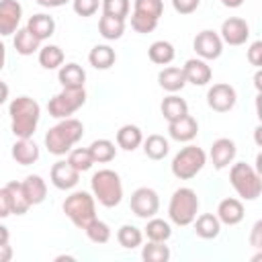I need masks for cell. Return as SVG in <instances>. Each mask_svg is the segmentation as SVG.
<instances>
[{
	"mask_svg": "<svg viewBox=\"0 0 262 262\" xmlns=\"http://www.w3.org/2000/svg\"><path fill=\"white\" fill-rule=\"evenodd\" d=\"M8 115H10V131L14 133L16 139H25V137H33V133L37 131L41 119V106L31 96H16L8 104Z\"/></svg>",
	"mask_w": 262,
	"mask_h": 262,
	"instance_id": "1",
	"label": "cell"
},
{
	"mask_svg": "<svg viewBox=\"0 0 262 262\" xmlns=\"http://www.w3.org/2000/svg\"><path fill=\"white\" fill-rule=\"evenodd\" d=\"M82 135H84L82 121L74 117L59 119V123L49 127V131L45 133V147L53 156H66L82 139Z\"/></svg>",
	"mask_w": 262,
	"mask_h": 262,
	"instance_id": "2",
	"label": "cell"
},
{
	"mask_svg": "<svg viewBox=\"0 0 262 262\" xmlns=\"http://www.w3.org/2000/svg\"><path fill=\"white\" fill-rule=\"evenodd\" d=\"M90 188L92 196L106 209H113L123 201V182L115 170L102 168L94 172L90 178Z\"/></svg>",
	"mask_w": 262,
	"mask_h": 262,
	"instance_id": "3",
	"label": "cell"
},
{
	"mask_svg": "<svg viewBox=\"0 0 262 262\" xmlns=\"http://www.w3.org/2000/svg\"><path fill=\"white\" fill-rule=\"evenodd\" d=\"M199 213V196L192 188L188 186H180L172 192L170 203H168V217L174 225L178 227H186L194 221Z\"/></svg>",
	"mask_w": 262,
	"mask_h": 262,
	"instance_id": "4",
	"label": "cell"
},
{
	"mask_svg": "<svg viewBox=\"0 0 262 262\" xmlns=\"http://www.w3.org/2000/svg\"><path fill=\"white\" fill-rule=\"evenodd\" d=\"M61 209L78 229H86L96 219V199L86 190H74L66 196Z\"/></svg>",
	"mask_w": 262,
	"mask_h": 262,
	"instance_id": "5",
	"label": "cell"
},
{
	"mask_svg": "<svg viewBox=\"0 0 262 262\" xmlns=\"http://www.w3.org/2000/svg\"><path fill=\"white\" fill-rule=\"evenodd\" d=\"M229 182L239 199L244 201H256L262 192V176L256 172L254 166L246 162H235L229 170Z\"/></svg>",
	"mask_w": 262,
	"mask_h": 262,
	"instance_id": "6",
	"label": "cell"
},
{
	"mask_svg": "<svg viewBox=\"0 0 262 262\" xmlns=\"http://www.w3.org/2000/svg\"><path fill=\"white\" fill-rule=\"evenodd\" d=\"M205 164H207V154L196 145H186L172 158L170 168L178 180H190L205 168Z\"/></svg>",
	"mask_w": 262,
	"mask_h": 262,
	"instance_id": "7",
	"label": "cell"
},
{
	"mask_svg": "<svg viewBox=\"0 0 262 262\" xmlns=\"http://www.w3.org/2000/svg\"><path fill=\"white\" fill-rule=\"evenodd\" d=\"M86 102L84 88H61L53 98L47 102V111L53 119H68L76 111H80Z\"/></svg>",
	"mask_w": 262,
	"mask_h": 262,
	"instance_id": "8",
	"label": "cell"
},
{
	"mask_svg": "<svg viewBox=\"0 0 262 262\" xmlns=\"http://www.w3.org/2000/svg\"><path fill=\"white\" fill-rule=\"evenodd\" d=\"M129 207L139 219H149L160 211V196H158V192L154 188L139 186V188H135L131 192Z\"/></svg>",
	"mask_w": 262,
	"mask_h": 262,
	"instance_id": "9",
	"label": "cell"
},
{
	"mask_svg": "<svg viewBox=\"0 0 262 262\" xmlns=\"http://www.w3.org/2000/svg\"><path fill=\"white\" fill-rule=\"evenodd\" d=\"M192 49L196 51V55L201 59L211 61V59H217L223 53V41H221L219 33H215L211 29H205V31L196 33V37L192 41Z\"/></svg>",
	"mask_w": 262,
	"mask_h": 262,
	"instance_id": "10",
	"label": "cell"
},
{
	"mask_svg": "<svg viewBox=\"0 0 262 262\" xmlns=\"http://www.w3.org/2000/svg\"><path fill=\"white\" fill-rule=\"evenodd\" d=\"M235 102H237V92L233 86H229L225 82L213 84L207 90V104L215 113H227L235 106Z\"/></svg>",
	"mask_w": 262,
	"mask_h": 262,
	"instance_id": "11",
	"label": "cell"
},
{
	"mask_svg": "<svg viewBox=\"0 0 262 262\" xmlns=\"http://www.w3.org/2000/svg\"><path fill=\"white\" fill-rule=\"evenodd\" d=\"M219 37L227 45H233V47L244 45L250 39V25L239 16H229V18H225L221 23Z\"/></svg>",
	"mask_w": 262,
	"mask_h": 262,
	"instance_id": "12",
	"label": "cell"
},
{
	"mask_svg": "<svg viewBox=\"0 0 262 262\" xmlns=\"http://www.w3.org/2000/svg\"><path fill=\"white\" fill-rule=\"evenodd\" d=\"M23 18V4L18 0H0V37L14 35Z\"/></svg>",
	"mask_w": 262,
	"mask_h": 262,
	"instance_id": "13",
	"label": "cell"
},
{
	"mask_svg": "<svg viewBox=\"0 0 262 262\" xmlns=\"http://www.w3.org/2000/svg\"><path fill=\"white\" fill-rule=\"evenodd\" d=\"M49 178H51V184L55 188H59V190H72L80 182V172L68 160H59V162H55L51 166Z\"/></svg>",
	"mask_w": 262,
	"mask_h": 262,
	"instance_id": "14",
	"label": "cell"
},
{
	"mask_svg": "<svg viewBox=\"0 0 262 262\" xmlns=\"http://www.w3.org/2000/svg\"><path fill=\"white\" fill-rule=\"evenodd\" d=\"M235 154H237L235 141L229 139V137H219V139H215L213 145H211V151H209L215 170H223V168H227V166L235 160Z\"/></svg>",
	"mask_w": 262,
	"mask_h": 262,
	"instance_id": "15",
	"label": "cell"
},
{
	"mask_svg": "<svg viewBox=\"0 0 262 262\" xmlns=\"http://www.w3.org/2000/svg\"><path fill=\"white\" fill-rule=\"evenodd\" d=\"M182 72H184L186 84H194V86H207L211 82V78H213L211 66L201 57L186 59L184 66H182Z\"/></svg>",
	"mask_w": 262,
	"mask_h": 262,
	"instance_id": "16",
	"label": "cell"
},
{
	"mask_svg": "<svg viewBox=\"0 0 262 262\" xmlns=\"http://www.w3.org/2000/svg\"><path fill=\"white\" fill-rule=\"evenodd\" d=\"M168 133L174 141H180V143H188L196 137L199 133V123L192 115H184L172 123H168Z\"/></svg>",
	"mask_w": 262,
	"mask_h": 262,
	"instance_id": "17",
	"label": "cell"
},
{
	"mask_svg": "<svg viewBox=\"0 0 262 262\" xmlns=\"http://www.w3.org/2000/svg\"><path fill=\"white\" fill-rule=\"evenodd\" d=\"M246 211H244V203L235 196H227L219 203L217 207V219L225 225H237L244 219Z\"/></svg>",
	"mask_w": 262,
	"mask_h": 262,
	"instance_id": "18",
	"label": "cell"
},
{
	"mask_svg": "<svg viewBox=\"0 0 262 262\" xmlns=\"http://www.w3.org/2000/svg\"><path fill=\"white\" fill-rule=\"evenodd\" d=\"M12 160L20 166H31L39 160V145L31 139V137H25V139H16L12 143Z\"/></svg>",
	"mask_w": 262,
	"mask_h": 262,
	"instance_id": "19",
	"label": "cell"
},
{
	"mask_svg": "<svg viewBox=\"0 0 262 262\" xmlns=\"http://www.w3.org/2000/svg\"><path fill=\"white\" fill-rule=\"evenodd\" d=\"M158 84H160V88H164L166 92L176 94L178 90H182V88L186 86V78H184L182 68H176V66L164 68V70L158 74Z\"/></svg>",
	"mask_w": 262,
	"mask_h": 262,
	"instance_id": "20",
	"label": "cell"
},
{
	"mask_svg": "<svg viewBox=\"0 0 262 262\" xmlns=\"http://www.w3.org/2000/svg\"><path fill=\"white\" fill-rule=\"evenodd\" d=\"M57 80L61 84V88H84V82H86V72L82 66L70 61L66 66L59 68L57 72Z\"/></svg>",
	"mask_w": 262,
	"mask_h": 262,
	"instance_id": "21",
	"label": "cell"
},
{
	"mask_svg": "<svg viewBox=\"0 0 262 262\" xmlns=\"http://www.w3.org/2000/svg\"><path fill=\"white\" fill-rule=\"evenodd\" d=\"M27 29L43 43L45 39H49L55 33V20H53V16H49L45 12H39V14H33L27 20Z\"/></svg>",
	"mask_w": 262,
	"mask_h": 262,
	"instance_id": "22",
	"label": "cell"
},
{
	"mask_svg": "<svg viewBox=\"0 0 262 262\" xmlns=\"http://www.w3.org/2000/svg\"><path fill=\"white\" fill-rule=\"evenodd\" d=\"M192 225H194V233L203 239H215L221 233V221L213 213H203L194 217Z\"/></svg>",
	"mask_w": 262,
	"mask_h": 262,
	"instance_id": "23",
	"label": "cell"
},
{
	"mask_svg": "<svg viewBox=\"0 0 262 262\" xmlns=\"http://www.w3.org/2000/svg\"><path fill=\"white\" fill-rule=\"evenodd\" d=\"M4 190H6V194H8L12 215H25V213L31 209V203H29L25 190H23V182L12 180V182H8V184L4 186Z\"/></svg>",
	"mask_w": 262,
	"mask_h": 262,
	"instance_id": "24",
	"label": "cell"
},
{
	"mask_svg": "<svg viewBox=\"0 0 262 262\" xmlns=\"http://www.w3.org/2000/svg\"><path fill=\"white\" fill-rule=\"evenodd\" d=\"M88 61L94 70H111L117 61V53L111 45H94L88 53Z\"/></svg>",
	"mask_w": 262,
	"mask_h": 262,
	"instance_id": "25",
	"label": "cell"
},
{
	"mask_svg": "<svg viewBox=\"0 0 262 262\" xmlns=\"http://www.w3.org/2000/svg\"><path fill=\"white\" fill-rule=\"evenodd\" d=\"M141 141H143V133L137 125L127 123L117 131V145L125 151H135L141 145Z\"/></svg>",
	"mask_w": 262,
	"mask_h": 262,
	"instance_id": "26",
	"label": "cell"
},
{
	"mask_svg": "<svg viewBox=\"0 0 262 262\" xmlns=\"http://www.w3.org/2000/svg\"><path fill=\"white\" fill-rule=\"evenodd\" d=\"M23 190H25V194H27L31 207H33V205H41V203L45 201V196H47V184H45V180H43L39 174L27 176V178L23 180Z\"/></svg>",
	"mask_w": 262,
	"mask_h": 262,
	"instance_id": "27",
	"label": "cell"
},
{
	"mask_svg": "<svg viewBox=\"0 0 262 262\" xmlns=\"http://www.w3.org/2000/svg\"><path fill=\"white\" fill-rule=\"evenodd\" d=\"M12 43H14V49H16L18 55H33V53H37L41 49V41L27 27L16 29Z\"/></svg>",
	"mask_w": 262,
	"mask_h": 262,
	"instance_id": "28",
	"label": "cell"
},
{
	"mask_svg": "<svg viewBox=\"0 0 262 262\" xmlns=\"http://www.w3.org/2000/svg\"><path fill=\"white\" fill-rule=\"evenodd\" d=\"M160 111H162L164 119H166L168 123H172V121H176V119L188 115V102H186L184 98H180L178 94H170V96H166V98L162 100Z\"/></svg>",
	"mask_w": 262,
	"mask_h": 262,
	"instance_id": "29",
	"label": "cell"
},
{
	"mask_svg": "<svg viewBox=\"0 0 262 262\" xmlns=\"http://www.w3.org/2000/svg\"><path fill=\"white\" fill-rule=\"evenodd\" d=\"M141 145H143V154L149 158V160H164L166 156H168V151H170V143H168V139L164 137V135H158V133H154V135H147L143 141H141Z\"/></svg>",
	"mask_w": 262,
	"mask_h": 262,
	"instance_id": "30",
	"label": "cell"
},
{
	"mask_svg": "<svg viewBox=\"0 0 262 262\" xmlns=\"http://www.w3.org/2000/svg\"><path fill=\"white\" fill-rule=\"evenodd\" d=\"M147 55H149V59H151L156 66H168V63H172L176 51H174V45H172L170 41L160 39V41H154V43L149 45Z\"/></svg>",
	"mask_w": 262,
	"mask_h": 262,
	"instance_id": "31",
	"label": "cell"
},
{
	"mask_svg": "<svg viewBox=\"0 0 262 262\" xmlns=\"http://www.w3.org/2000/svg\"><path fill=\"white\" fill-rule=\"evenodd\" d=\"M37 53H39V63L45 70H59L63 66L66 55L59 45H43Z\"/></svg>",
	"mask_w": 262,
	"mask_h": 262,
	"instance_id": "32",
	"label": "cell"
},
{
	"mask_svg": "<svg viewBox=\"0 0 262 262\" xmlns=\"http://www.w3.org/2000/svg\"><path fill=\"white\" fill-rule=\"evenodd\" d=\"M143 233H145V237L149 242H168L170 235H172V227H170L168 221H164V219L154 215V217L147 219V225H145Z\"/></svg>",
	"mask_w": 262,
	"mask_h": 262,
	"instance_id": "33",
	"label": "cell"
},
{
	"mask_svg": "<svg viewBox=\"0 0 262 262\" xmlns=\"http://www.w3.org/2000/svg\"><path fill=\"white\" fill-rule=\"evenodd\" d=\"M98 33H100L106 41L121 39L123 33H125V20H123V18H115V16L102 14L100 20H98Z\"/></svg>",
	"mask_w": 262,
	"mask_h": 262,
	"instance_id": "34",
	"label": "cell"
},
{
	"mask_svg": "<svg viewBox=\"0 0 262 262\" xmlns=\"http://www.w3.org/2000/svg\"><path fill=\"white\" fill-rule=\"evenodd\" d=\"M117 242H119V246L125 248V250H135V248H139L141 242H143V231H141L139 227H135V225L125 223V225H121L119 231H117Z\"/></svg>",
	"mask_w": 262,
	"mask_h": 262,
	"instance_id": "35",
	"label": "cell"
},
{
	"mask_svg": "<svg viewBox=\"0 0 262 262\" xmlns=\"http://www.w3.org/2000/svg\"><path fill=\"white\" fill-rule=\"evenodd\" d=\"M88 149L94 158V164H106V162L115 160V156H117V147L111 139H94Z\"/></svg>",
	"mask_w": 262,
	"mask_h": 262,
	"instance_id": "36",
	"label": "cell"
},
{
	"mask_svg": "<svg viewBox=\"0 0 262 262\" xmlns=\"http://www.w3.org/2000/svg\"><path fill=\"white\" fill-rule=\"evenodd\" d=\"M141 258L145 262H166L170 260V248L166 242H147L141 248Z\"/></svg>",
	"mask_w": 262,
	"mask_h": 262,
	"instance_id": "37",
	"label": "cell"
},
{
	"mask_svg": "<svg viewBox=\"0 0 262 262\" xmlns=\"http://www.w3.org/2000/svg\"><path fill=\"white\" fill-rule=\"evenodd\" d=\"M68 162L82 174V172H88L92 166H94V158H92V154H90V149L88 147H72L70 151H68Z\"/></svg>",
	"mask_w": 262,
	"mask_h": 262,
	"instance_id": "38",
	"label": "cell"
},
{
	"mask_svg": "<svg viewBox=\"0 0 262 262\" xmlns=\"http://www.w3.org/2000/svg\"><path fill=\"white\" fill-rule=\"evenodd\" d=\"M133 12L160 20V16L164 14V2L162 0H135L133 2Z\"/></svg>",
	"mask_w": 262,
	"mask_h": 262,
	"instance_id": "39",
	"label": "cell"
},
{
	"mask_svg": "<svg viewBox=\"0 0 262 262\" xmlns=\"http://www.w3.org/2000/svg\"><path fill=\"white\" fill-rule=\"evenodd\" d=\"M86 235H88V239L92 242V244H106L108 239H111V227H108V223H104V221H100V219H94L86 229Z\"/></svg>",
	"mask_w": 262,
	"mask_h": 262,
	"instance_id": "40",
	"label": "cell"
},
{
	"mask_svg": "<svg viewBox=\"0 0 262 262\" xmlns=\"http://www.w3.org/2000/svg\"><path fill=\"white\" fill-rule=\"evenodd\" d=\"M100 6H102V14L123 18V20L129 16V10H131L129 0H100Z\"/></svg>",
	"mask_w": 262,
	"mask_h": 262,
	"instance_id": "41",
	"label": "cell"
},
{
	"mask_svg": "<svg viewBox=\"0 0 262 262\" xmlns=\"http://www.w3.org/2000/svg\"><path fill=\"white\" fill-rule=\"evenodd\" d=\"M156 27H158V20L156 18H149V16H143V14H137V12L131 14V29L135 33L147 35V33L156 31Z\"/></svg>",
	"mask_w": 262,
	"mask_h": 262,
	"instance_id": "42",
	"label": "cell"
},
{
	"mask_svg": "<svg viewBox=\"0 0 262 262\" xmlns=\"http://www.w3.org/2000/svg\"><path fill=\"white\" fill-rule=\"evenodd\" d=\"M100 0H72V8L78 16H94L98 12Z\"/></svg>",
	"mask_w": 262,
	"mask_h": 262,
	"instance_id": "43",
	"label": "cell"
},
{
	"mask_svg": "<svg viewBox=\"0 0 262 262\" xmlns=\"http://www.w3.org/2000/svg\"><path fill=\"white\" fill-rule=\"evenodd\" d=\"M201 0H172V6L178 14H190L199 8Z\"/></svg>",
	"mask_w": 262,
	"mask_h": 262,
	"instance_id": "44",
	"label": "cell"
},
{
	"mask_svg": "<svg viewBox=\"0 0 262 262\" xmlns=\"http://www.w3.org/2000/svg\"><path fill=\"white\" fill-rule=\"evenodd\" d=\"M248 61L254 66V68H260L262 66V41H254L248 49Z\"/></svg>",
	"mask_w": 262,
	"mask_h": 262,
	"instance_id": "45",
	"label": "cell"
},
{
	"mask_svg": "<svg viewBox=\"0 0 262 262\" xmlns=\"http://www.w3.org/2000/svg\"><path fill=\"white\" fill-rule=\"evenodd\" d=\"M8 215H12V211H10V201H8L6 190L0 188V219H6Z\"/></svg>",
	"mask_w": 262,
	"mask_h": 262,
	"instance_id": "46",
	"label": "cell"
},
{
	"mask_svg": "<svg viewBox=\"0 0 262 262\" xmlns=\"http://www.w3.org/2000/svg\"><path fill=\"white\" fill-rule=\"evenodd\" d=\"M262 221H256L254 227H252V235H250V244L254 248H262Z\"/></svg>",
	"mask_w": 262,
	"mask_h": 262,
	"instance_id": "47",
	"label": "cell"
},
{
	"mask_svg": "<svg viewBox=\"0 0 262 262\" xmlns=\"http://www.w3.org/2000/svg\"><path fill=\"white\" fill-rule=\"evenodd\" d=\"M39 6H43V8H59V6H63V4H68V2H72V0H35Z\"/></svg>",
	"mask_w": 262,
	"mask_h": 262,
	"instance_id": "48",
	"label": "cell"
},
{
	"mask_svg": "<svg viewBox=\"0 0 262 262\" xmlns=\"http://www.w3.org/2000/svg\"><path fill=\"white\" fill-rule=\"evenodd\" d=\"M12 258V248L10 244H0V262H8Z\"/></svg>",
	"mask_w": 262,
	"mask_h": 262,
	"instance_id": "49",
	"label": "cell"
},
{
	"mask_svg": "<svg viewBox=\"0 0 262 262\" xmlns=\"http://www.w3.org/2000/svg\"><path fill=\"white\" fill-rule=\"evenodd\" d=\"M8 94H10V88H8V84L0 80V106H2L4 102H6V98H8Z\"/></svg>",
	"mask_w": 262,
	"mask_h": 262,
	"instance_id": "50",
	"label": "cell"
},
{
	"mask_svg": "<svg viewBox=\"0 0 262 262\" xmlns=\"http://www.w3.org/2000/svg\"><path fill=\"white\" fill-rule=\"evenodd\" d=\"M8 242H10V231L6 225L0 223V244H8Z\"/></svg>",
	"mask_w": 262,
	"mask_h": 262,
	"instance_id": "51",
	"label": "cell"
},
{
	"mask_svg": "<svg viewBox=\"0 0 262 262\" xmlns=\"http://www.w3.org/2000/svg\"><path fill=\"white\" fill-rule=\"evenodd\" d=\"M244 2H246V0H221V4H223L225 8H239Z\"/></svg>",
	"mask_w": 262,
	"mask_h": 262,
	"instance_id": "52",
	"label": "cell"
},
{
	"mask_svg": "<svg viewBox=\"0 0 262 262\" xmlns=\"http://www.w3.org/2000/svg\"><path fill=\"white\" fill-rule=\"evenodd\" d=\"M4 63H6V47H4V43L0 41V72H2Z\"/></svg>",
	"mask_w": 262,
	"mask_h": 262,
	"instance_id": "53",
	"label": "cell"
},
{
	"mask_svg": "<svg viewBox=\"0 0 262 262\" xmlns=\"http://www.w3.org/2000/svg\"><path fill=\"white\" fill-rule=\"evenodd\" d=\"M61 260H68V262H74L76 258H74V256H66V254H61V256H55V262H61Z\"/></svg>",
	"mask_w": 262,
	"mask_h": 262,
	"instance_id": "54",
	"label": "cell"
},
{
	"mask_svg": "<svg viewBox=\"0 0 262 262\" xmlns=\"http://www.w3.org/2000/svg\"><path fill=\"white\" fill-rule=\"evenodd\" d=\"M254 84H256V90H260V72L254 76Z\"/></svg>",
	"mask_w": 262,
	"mask_h": 262,
	"instance_id": "55",
	"label": "cell"
}]
</instances>
